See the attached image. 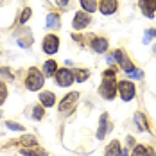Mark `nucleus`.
<instances>
[{
  "label": "nucleus",
  "mask_w": 156,
  "mask_h": 156,
  "mask_svg": "<svg viewBox=\"0 0 156 156\" xmlns=\"http://www.w3.org/2000/svg\"><path fill=\"white\" fill-rule=\"evenodd\" d=\"M127 144H129V145H133V144H135V140H133L131 136H127Z\"/></svg>",
  "instance_id": "30"
},
{
  "label": "nucleus",
  "mask_w": 156,
  "mask_h": 156,
  "mask_svg": "<svg viewBox=\"0 0 156 156\" xmlns=\"http://www.w3.org/2000/svg\"><path fill=\"white\" fill-rule=\"evenodd\" d=\"M77 99H79L77 92L68 94L61 102H59V111H61V113H68V111H72V108H74V106H76V102H77Z\"/></svg>",
  "instance_id": "5"
},
{
  "label": "nucleus",
  "mask_w": 156,
  "mask_h": 156,
  "mask_svg": "<svg viewBox=\"0 0 156 156\" xmlns=\"http://www.w3.org/2000/svg\"><path fill=\"white\" fill-rule=\"evenodd\" d=\"M40 102L43 108H50L56 104V95L52 92H43V94H40Z\"/></svg>",
  "instance_id": "12"
},
{
  "label": "nucleus",
  "mask_w": 156,
  "mask_h": 156,
  "mask_svg": "<svg viewBox=\"0 0 156 156\" xmlns=\"http://www.w3.org/2000/svg\"><path fill=\"white\" fill-rule=\"evenodd\" d=\"M119 92L122 95V101L129 102V101H133V97H135V84L129 83V81H120V83H119Z\"/></svg>",
  "instance_id": "3"
},
{
  "label": "nucleus",
  "mask_w": 156,
  "mask_h": 156,
  "mask_svg": "<svg viewBox=\"0 0 156 156\" xmlns=\"http://www.w3.org/2000/svg\"><path fill=\"white\" fill-rule=\"evenodd\" d=\"M56 70H58V63L52 61V59H48V61L43 65V72H45V76H54Z\"/></svg>",
  "instance_id": "19"
},
{
  "label": "nucleus",
  "mask_w": 156,
  "mask_h": 156,
  "mask_svg": "<svg viewBox=\"0 0 156 156\" xmlns=\"http://www.w3.org/2000/svg\"><path fill=\"white\" fill-rule=\"evenodd\" d=\"M5 126H7L9 129H13V131H23V129H25L22 124H18V122H11V120H7V122H5Z\"/></svg>",
  "instance_id": "26"
},
{
  "label": "nucleus",
  "mask_w": 156,
  "mask_h": 156,
  "mask_svg": "<svg viewBox=\"0 0 156 156\" xmlns=\"http://www.w3.org/2000/svg\"><path fill=\"white\" fill-rule=\"evenodd\" d=\"M79 2H81V5H83L84 13H94L95 9H97V4H95V0H79Z\"/></svg>",
  "instance_id": "20"
},
{
  "label": "nucleus",
  "mask_w": 156,
  "mask_h": 156,
  "mask_svg": "<svg viewBox=\"0 0 156 156\" xmlns=\"http://www.w3.org/2000/svg\"><path fill=\"white\" fill-rule=\"evenodd\" d=\"M90 15L88 13H84V11H79V13H76V16H74V29H77V31H81V29H84L88 23H90Z\"/></svg>",
  "instance_id": "8"
},
{
  "label": "nucleus",
  "mask_w": 156,
  "mask_h": 156,
  "mask_svg": "<svg viewBox=\"0 0 156 156\" xmlns=\"http://www.w3.org/2000/svg\"><path fill=\"white\" fill-rule=\"evenodd\" d=\"M32 16V11H31V7H27V9H23V13H22V16H20V23H25L29 18Z\"/></svg>",
  "instance_id": "27"
},
{
  "label": "nucleus",
  "mask_w": 156,
  "mask_h": 156,
  "mask_svg": "<svg viewBox=\"0 0 156 156\" xmlns=\"http://www.w3.org/2000/svg\"><path fill=\"white\" fill-rule=\"evenodd\" d=\"M131 156H154V151L149 147H144V145H136Z\"/></svg>",
  "instance_id": "17"
},
{
  "label": "nucleus",
  "mask_w": 156,
  "mask_h": 156,
  "mask_svg": "<svg viewBox=\"0 0 156 156\" xmlns=\"http://www.w3.org/2000/svg\"><path fill=\"white\" fill-rule=\"evenodd\" d=\"M120 156H127V151H120Z\"/></svg>",
  "instance_id": "31"
},
{
  "label": "nucleus",
  "mask_w": 156,
  "mask_h": 156,
  "mask_svg": "<svg viewBox=\"0 0 156 156\" xmlns=\"http://www.w3.org/2000/svg\"><path fill=\"white\" fill-rule=\"evenodd\" d=\"M43 83H45V79H43V74L38 70V68H29V74H27V77H25V88L27 90H31V92H36V90H40L41 86H43Z\"/></svg>",
  "instance_id": "2"
},
{
  "label": "nucleus",
  "mask_w": 156,
  "mask_h": 156,
  "mask_svg": "<svg viewBox=\"0 0 156 156\" xmlns=\"http://www.w3.org/2000/svg\"><path fill=\"white\" fill-rule=\"evenodd\" d=\"M0 76H2V77H7V79H13V77H15V76L9 72V68H0Z\"/></svg>",
  "instance_id": "29"
},
{
  "label": "nucleus",
  "mask_w": 156,
  "mask_h": 156,
  "mask_svg": "<svg viewBox=\"0 0 156 156\" xmlns=\"http://www.w3.org/2000/svg\"><path fill=\"white\" fill-rule=\"evenodd\" d=\"M135 124L138 126V129H140V131H145V129H147V120H145L144 113H140V111H136V113H135Z\"/></svg>",
  "instance_id": "18"
},
{
  "label": "nucleus",
  "mask_w": 156,
  "mask_h": 156,
  "mask_svg": "<svg viewBox=\"0 0 156 156\" xmlns=\"http://www.w3.org/2000/svg\"><path fill=\"white\" fill-rule=\"evenodd\" d=\"M104 156H120V144L115 140L111 142L108 147H106V153H104Z\"/></svg>",
  "instance_id": "15"
},
{
  "label": "nucleus",
  "mask_w": 156,
  "mask_h": 156,
  "mask_svg": "<svg viewBox=\"0 0 156 156\" xmlns=\"http://www.w3.org/2000/svg\"><path fill=\"white\" fill-rule=\"evenodd\" d=\"M92 48H94L95 52H106L108 50V41L104 40V38H94V41H92Z\"/></svg>",
  "instance_id": "14"
},
{
  "label": "nucleus",
  "mask_w": 156,
  "mask_h": 156,
  "mask_svg": "<svg viewBox=\"0 0 156 156\" xmlns=\"http://www.w3.org/2000/svg\"><path fill=\"white\" fill-rule=\"evenodd\" d=\"M111 58H113V61H119V63H120V66L124 68L126 72L133 70V65H131V61L126 58V54L122 52V50H115V52L111 54Z\"/></svg>",
  "instance_id": "9"
},
{
  "label": "nucleus",
  "mask_w": 156,
  "mask_h": 156,
  "mask_svg": "<svg viewBox=\"0 0 156 156\" xmlns=\"http://www.w3.org/2000/svg\"><path fill=\"white\" fill-rule=\"evenodd\" d=\"M58 48H59V40H58V36L48 34V36L43 38V50H45L47 54H56Z\"/></svg>",
  "instance_id": "6"
},
{
  "label": "nucleus",
  "mask_w": 156,
  "mask_h": 156,
  "mask_svg": "<svg viewBox=\"0 0 156 156\" xmlns=\"http://www.w3.org/2000/svg\"><path fill=\"white\" fill-rule=\"evenodd\" d=\"M43 113H45V111H43V106H41V104H38V106L32 108V117H34L36 120H41V119H43Z\"/></svg>",
  "instance_id": "22"
},
{
  "label": "nucleus",
  "mask_w": 156,
  "mask_h": 156,
  "mask_svg": "<svg viewBox=\"0 0 156 156\" xmlns=\"http://www.w3.org/2000/svg\"><path fill=\"white\" fill-rule=\"evenodd\" d=\"M18 142L23 144V145H27V147H34L36 145V136L34 135H25V136H22Z\"/></svg>",
  "instance_id": "21"
},
{
  "label": "nucleus",
  "mask_w": 156,
  "mask_h": 156,
  "mask_svg": "<svg viewBox=\"0 0 156 156\" xmlns=\"http://www.w3.org/2000/svg\"><path fill=\"white\" fill-rule=\"evenodd\" d=\"M0 117H2V113H0Z\"/></svg>",
  "instance_id": "33"
},
{
  "label": "nucleus",
  "mask_w": 156,
  "mask_h": 156,
  "mask_svg": "<svg viewBox=\"0 0 156 156\" xmlns=\"http://www.w3.org/2000/svg\"><path fill=\"white\" fill-rule=\"evenodd\" d=\"M5 97H7V86L0 81V106L4 104V101H5Z\"/></svg>",
  "instance_id": "25"
},
{
  "label": "nucleus",
  "mask_w": 156,
  "mask_h": 156,
  "mask_svg": "<svg viewBox=\"0 0 156 156\" xmlns=\"http://www.w3.org/2000/svg\"><path fill=\"white\" fill-rule=\"evenodd\" d=\"M99 7H101V13H102V15L109 16L117 11L119 4H117V0H101V5H99Z\"/></svg>",
  "instance_id": "11"
},
{
  "label": "nucleus",
  "mask_w": 156,
  "mask_h": 156,
  "mask_svg": "<svg viewBox=\"0 0 156 156\" xmlns=\"http://www.w3.org/2000/svg\"><path fill=\"white\" fill-rule=\"evenodd\" d=\"M59 2H61L63 5H65V4H68V0H59Z\"/></svg>",
  "instance_id": "32"
},
{
  "label": "nucleus",
  "mask_w": 156,
  "mask_h": 156,
  "mask_svg": "<svg viewBox=\"0 0 156 156\" xmlns=\"http://www.w3.org/2000/svg\"><path fill=\"white\" fill-rule=\"evenodd\" d=\"M126 74H127L131 79H142L144 77V72L138 70V68H133V70H129V72H126Z\"/></svg>",
  "instance_id": "24"
},
{
  "label": "nucleus",
  "mask_w": 156,
  "mask_h": 156,
  "mask_svg": "<svg viewBox=\"0 0 156 156\" xmlns=\"http://www.w3.org/2000/svg\"><path fill=\"white\" fill-rule=\"evenodd\" d=\"M153 36H156V29H149V31L145 32V36H144V43L147 45V43L151 41V38H153Z\"/></svg>",
  "instance_id": "28"
},
{
  "label": "nucleus",
  "mask_w": 156,
  "mask_h": 156,
  "mask_svg": "<svg viewBox=\"0 0 156 156\" xmlns=\"http://www.w3.org/2000/svg\"><path fill=\"white\" fill-rule=\"evenodd\" d=\"M59 25H61L59 16L54 15V13H48V15H47V27H48V29H58Z\"/></svg>",
  "instance_id": "16"
},
{
  "label": "nucleus",
  "mask_w": 156,
  "mask_h": 156,
  "mask_svg": "<svg viewBox=\"0 0 156 156\" xmlns=\"http://www.w3.org/2000/svg\"><path fill=\"white\" fill-rule=\"evenodd\" d=\"M20 153L23 156H47V151H43L40 147H22Z\"/></svg>",
  "instance_id": "13"
},
{
  "label": "nucleus",
  "mask_w": 156,
  "mask_h": 156,
  "mask_svg": "<svg viewBox=\"0 0 156 156\" xmlns=\"http://www.w3.org/2000/svg\"><path fill=\"white\" fill-rule=\"evenodd\" d=\"M109 129H111V124H109L108 113H102V115H101V122H99V129H97V135H95V136H97L99 140H102Z\"/></svg>",
  "instance_id": "7"
},
{
  "label": "nucleus",
  "mask_w": 156,
  "mask_h": 156,
  "mask_svg": "<svg viewBox=\"0 0 156 156\" xmlns=\"http://www.w3.org/2000/svg\"><path fill=\"white\" fill-rule=\"evenodd\" d=\"M54 76H56V83L59 86H70L74 83V74L70 70H66V68H59Z\"/></svg>",
  "instance_id": "4"
},
{
  "label": "nucleus",
  "mask_w": 156,
  "mask_h": 156,
  "mask_svg": "<svg viewBox=\"0 0 156 156\" xmlns=\"http://www.w3.org/2000/svg\"><path fill=\"white\" fill-rule=\"evenodd\" d=\"M115 74L117 70L115 68H108L104 72V79H102V84L99 88V94L102 95L104 99L111 101L115 97V92H117V81H115Z\"/></svg>",
  "instance_id": "1"
},
{
  "label": "nucleus",
  "mask_w": 156,
  "mask_h": 156,
  "mask_svg": "<svg viewBox=\"0 0 156 156\" xmlns=\"http://www.w3.org/2000/svg\"><path fill=\"white\" fill-rule=\"evenodd\" d=\"M140 9L144 11V15L147 18H153L156 11V0H140Z\"/></svg>",
  "instance_id": "10"
},
{
  "label": "nucleus",
  "mask_w": 156,
  "mask_h": 156,
  "mask_svg": "<svg viewBox=\"0 0 156 156\" xmlns=\"http://www.w3.org/2000/svg\"><path fill=\"white\" fill-rule=\"evenodd\" d=\"M88 76H90V72L81 68V70H77V74L74 76V79H76V81H79V83H83V81H86V79H88Z\"/></svg>",
  "instance_id": "23"
}]
</instances>
